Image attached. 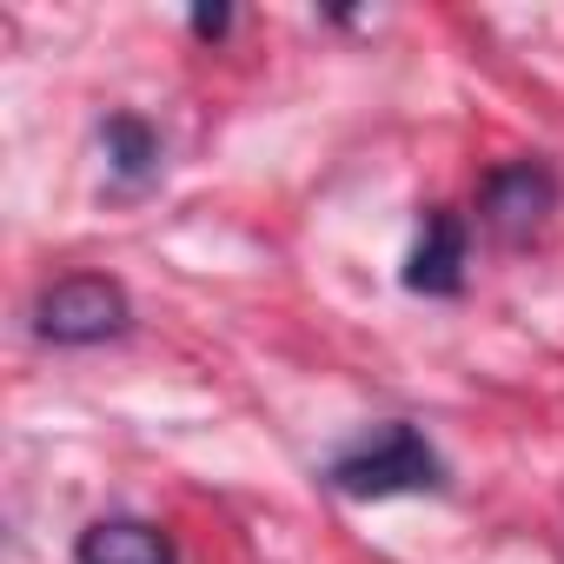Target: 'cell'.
<instances>
[{
    "mask_svg": "<svg viewBox=\"0 0 564 564\" xmlns=\"http://www.w3.org/2000/svg\"><path fill=\"white\" fill-rule=\"evenodd\" d=\"M326 478L346 498H405V491H438L445 485V465H438V452L412 425H379L366 445L339 452Z\"/></svg>",
    "mask_w": 564,
    "mask_h": 564,
    "instance_id": "6da1fadb",
    "label": "cell"
},
{
    "mask_svg": "<svg viewBox=\"0 0 564 564\" xmlns=\"http://www.w3.org/2000/svg\"><path fill=\"white\" fill-rule=\"evenodd\" d=\"M127 293L120 279L107 272H74V279H54L34 306V333L54 339V346H100L113 333H127Z\"/></svg>",
    "mask_w": 564,
    "mask_h": 564,
    "instance_id": "7a4b0ae2",
    "label": "cell"
},
{
    "mask_svg": "<svg viewBox=\"0 0 564 564\" xmlns=\"http://www.w3.org/2000/svg\"><path fill=\"white\" fill-rule=\"evenodd\" d=\"M485 226H498L505 239H524L531 226H544V213L557 206V180H551V166H538V160H511V166H498V173H485Z\"/></svg>",
    "mask_w": 564,
    "mask_h": 564,
    "instance_id": "3957f363",
    "label": "cell"
},
{
    "mask_svg": "<svg viewBox=\"0 0 564 564\" xmlns=\"http://www.w3.org/2000/svg\"><path fill=\"white\" fill-rule=\"evenodd\" d=\"M405 286L432 293V300H452L465 286V226H458V213H445V206L425 213V232L405 259Z\"/></svg>",
    "mask_w": 564,
    "mask_h": 564,
    "instance_id": "277c9868",
    "label": "cell"
},
{
    "mask_svg": "<svg viewBox=\"0 0 564 564\" xmlns=\"http://www.w3.org/2000/svg\"><path fill=\"white\" fill-rule=\"evenodd\" d=\"M80 564H173V544L166 531L140 524V518H100L80 531Z\"/></svg>",
    "mask_w": 564,
    "mask_h": 564,
    "instance_id": "5b68a950",
    "label": "cell"
},
{
    "mask_svg": "<svg viewBox=\"0 0 564 564\" xmlns=\"http://www.w3.org/2000/svg\"><path fill=\"white\" fill-rule=\"evenodd\" d=\"M107 153H113V173H120V180H147V173L160 166V140H153L133 113L107 120Z\"/></svg>",
    "mask_w": 564,
    "mask_h": 564,
    "instance_id": "8992f818",
    "label": "cell"
},
{
    "mask_svg": "<svg viewBox=\"0 0 564 564\" xmlns=\"http://www.w3.org/2000/svg\"><path fill=\"white\" fill-rule=\"evenodd\" d=\"M226 21H232L226 8H199V14H193V34H226Z\"/></svg>",
    "mask_w": 564,
    "mask_h": 564,
    "instance_id": "52a82bcc",
    "label": "cell"
}]
</instances>
